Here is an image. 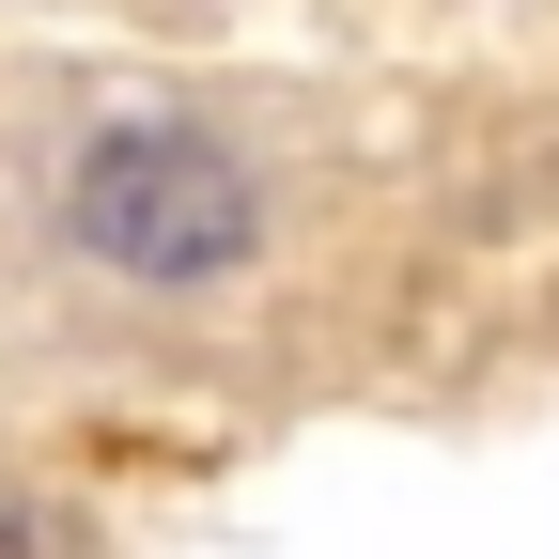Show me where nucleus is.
<instances>
[{
	"label": "nucleus",
	"mask_w": 559,
	"mask_h": 559,
	"mask_svg": "<svg viewBox=\"0 0 559 559\" xmlns=\"http://www.w3.org/2000/svg\"><path fill=\"white\" fill-rule=\"evenodd\" d=\"M62 234H79L109 280H156V296H202V280H234L264 249V187L234 140L202 124H109L79 187H62Z\"/></svg>",
	"instance_id": "nucleus-1"
},
{
	"label": "nucleus",
	"mask_w": 559,
	"mask_h": 559,
	"mask_svg": "<svg viewBox=\"0 0 559 559\" xmlns=\"http://www.w3.org/2000/svg\"><path fill=\"white\" fill-rule=\"evenodd\" d=\"M0 559H32V528H16V498H0Z\"/></svg>",
	"instance_id": "nucleus-2"
}]
</instances>
